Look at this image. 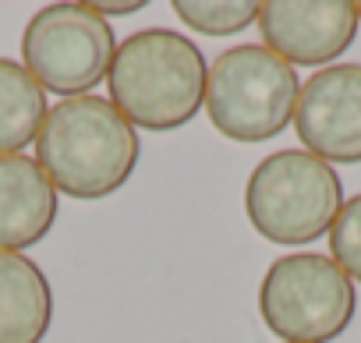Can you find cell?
Instances as JSON below:
<instances>
[{
    "instance_id": "52a82bcc",
    "label": "cell",
    "mask_w": 361,
    "mask_h": 343,
    "mask_svg": "<svg viewBox=\"0 0 361 343\" xmlns=\"http://www.w3.org/2000/svg\"><path fill=\"white\" fill-rule=\"evenodd\" d=\"M294 131L322 163H361V64H329L312 75L298 92Z\"/></svg>"
},
{
    "instance_id": "9a60e30c",
    "label": "cell",
    "mask_w": 361,
    "mask_h": 343,
    "mask_svg": "<svg viewBox=\"0 0 361 343\" xmlns=\"http://www.w3.org/2000/svg\"><path fill=\"white\" fill-rule=\"evenodd\" d=\"M357 22H361V4H357Z\"/></svg>"
},
{
    "instance_id": "5b68a950",
    "label": "cell",
    "mask_w": 361,
    "mask_h": 343,
    "mask_svg": "<svg viewBox=\"0 0 361 343\" xmlns=\"http://www.w3.org/2000/svg\"><path fill=\"white\" fill-rule=\"evenodd\" d=\"M354 311L350 276L315 251L280 255L259 287V315L283 343H329L350 325Z\"/></svg>"
},
{
    "instance_id": "7c38bea8",
    "label": "cell",
    "mask_w": 361,
    "mask_h": 343,
    "mask_svg": "<svg viewBox=\"0 0 361 343\" xmlns=\"http://www.w3.org/2000/svg\"><path fill=\"white\" fill-rule=\"evenodd\" d=\"M173 15L202 36H234L259 18L255 0H173Z\"/></svg>"
},
{
    "instance_id": "8992f818",
    "label": "cell",
    "mask_w": 361,
    "mask_h": 343,
    "mask_svg": "<svg viewBox=\"0 0 361 343\" xmlns=\"http://www.w3.org/2000/svg\"><path fill=\"white\" fill-rule=\"evenodd\" d=\"M114 25L92 4H47L22 32L25 71L43 92L64 99L89 96L114 64Z\"/></svg>"
},
{
    "instance_id": "6da1fadb",
    "label": "cell",
    "mask_w": 361,
    "mask_h": 343,
    "mask_svg": "<svg viewBox=\"0 0 361 343\" xmlns=\"http://www.w3.org/2000/svg\"><path fill=\"white\" fill-rule=\"evenodd\" d=\"M142 156L138 131L114 110L110 99L75 96L47 110L36 135V163L57 188L82 202L121 192Z\"/></svg>"
},
{
    "instance_id": "9c48e42d",
    "label": "cell",
    "mask_w": 361,
    "mask_h": 343,
    "mask_svg": "<svg viewBox=\"0 0 361 343\" xmlns=\"http://www.w3.org/2000/svg\"><path fill=\"white\" fill-rule=\"evenodd\" d=\"M57 188L29 156H0V251L22 255L57 223Z\"/></svg>"
},
{
    "instance_id": "3957f363",
    "label": "cell",
    "mask_w": 361,
    "mask_h": 343,
    "mask_svg": "<svg viewBox=\"0 0 361 343\" xmlns=\"http://www.w3.org/2000/svg\"><path fill=\"white\" fill-rule=\"evenodd\" d=\"M343 206L336 170L305 149H280L266 156L248 177L245 213L269 244H312L329 234Z\"/></svg>"
},
{
    "instance_id": "7a4b0ae2",
    "label": "cell",
    "mask_w": 361,
    "mask_h": 343,
    "mask_svg": "<svg viewBox=\"0 0 361 343\" xmlns=\"http://www.w3.org/2000/svg\"><path fill=\"white\" fill-rule=\"evenodd\" d=\"M206 57L180 32H131L106 71L114 110L142 131H177L206 106Z\"/></svg>"
},
{
    "instance_id": "4fadbf2b",
    "label": "cell",
    "mask_w": 361,
    "mask_h": 343,
    "mask_svg": "<svg viewBox=\"0 0 361 343\" xmlns=\"http://www.w3.org/2000/svg\"><path fill=\"white\" fill-rule=\"evenodd\" d=\"M329 258L361 283V195L347 199L329 227Z\"/></svg>"
},
{
    "instance_id": "30bf717a",
    "label": "cell",
    "mask_w": 361,
    "mask_h": 343,
    "mask_svg": "<svg viewBox=\"0 0 361 343\" xmlns=\"http://www.w3.org/2000/svg\"><path fill=\"white\" fill-rule=\"evenodd\" d=\"M54 322L47 273L15 251H0V343H43Z\"/></svg>"
},
{
    "instance_id": "277c9868",
    "label": "cell",
    "mask_w": 361,
    "mask_h": 343,
    "mask_svg": "<svg viewBox=\"0 0 361 343\" xmlns=\"http://www.w3.org/2000/svg\"><path fill=\"white\" fill-rule=\"evenodd\" d=\"M298 75L273 50L241 43L224 50L206 78V113L224 138L255 145L276 138L298 106Z\"/></svg>"
},
{
    "instance_id": "ba28073f",
    "label": "cell",
    "mask_w": 361,
    "mask_h": 343,
    "mask_svg": "<svg viewBox=\"0 0 361 343\" xmlns=\"http://www.w3.org/2000/svg\"><path fill=\"white\" fill-rule=\"evenodd\" d=\"M262 46L290 68L336 61L357 36V4L350 0H266L259 4Z\"/></svg>"
},
{
    "instance_id": "8fae6325",
    "label": "cell",
    "mask_w": 361,
    "mask_h": 343,
    "mask_svg": "<svg viewBox=\"0 0 361 343\" xmlns=\"http://www.w3.org/2000/svg\"><path fill=\"white\" fill-rule=\"evenodd\" d=\"M47 120V92L25 64L0 57V156H18Z\"/></svg>"
},
{
    "instance_id": "5bb4252c",
    "label": "cell",
    "mask_w": 361,
    "mask_h": 343,
    "mask_svg": "<svg viewBox=\"0 0 361 343\" xmlns=\"http://www.w3.org/2000/svg\"><path fill=\"white\" fill-rule=\"evenodd\" d=\"M92 8L110 22V18H121V15H138L145 8V0H131V4H114V0H110V4H92Z\"/></svg>"
}]
</instances>
